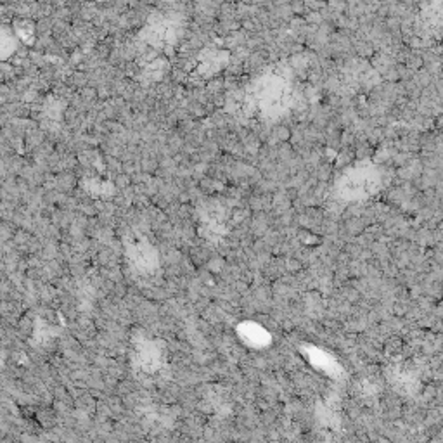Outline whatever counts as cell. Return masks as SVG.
<instances>
[{
    "label": "cell",
    "mask_w": 443,
    "mask_h": 443,
    "mask_svg": "<svg viewBox=\"0 0 443 443\" xmlns=\"http://www.w3.org/2000/svg\"><path fill=\"white\" fill-rule=\"evenodd\" d=\"M35 421L38 423V426L42 429H52L59 426V417L54 412L52 405H38L35 414Z\"/></svg>",
    "instance_id": "1"
},
{
    "label": "cell",
    "mask_w": 443,
    "mask_h": 443,
    "mask_svg": "<svg viewBox=\"0 0 443 443\" xmlns=\"http://www.w3.org/2000/svg\"><path fill=\"white\" fill-rule=\"evenodd\" d=\"M16 443H25V441H21V440H16Z\"/></svg>",
    "instance_id": "6"
},
{
    "label": "cell",
    "mask_w": 443,
    "mask_h": 443,
    "mask_svg": "<svg viewBox=\"0 0 443 443\" xmlns=\"http://www.w3.org/2000/svg\"><path fill=\"white\" fill-rule=\"evenodd\" d=\"M0 443H16V440H14V438H11V436H2V438H0Z\"/></svg>",
    "instance_id": "5"
},
{
    "label": "cell",
    "mask_w": 443,
    "mask_h": 443,
    "mask_svg": "<svg viewBox=\"0 0 443 443\" xmlns=\"http://www.w3.org/2000/svg\"><path fill=\"white\" fill-rule=\"evenodd\" d=\"M402 348H404V343H402V340H398V337H391V340L388 341V350H390L391 353H400Z\"/></svg>",
    "instance_id": "3"
},
{
    "label": "cell",
    "mask_w": 443,
    "mask_h": 443,
    "mask_svg": "<svg viewBox=\"0 0 443 443\" xmlns=\"http://www.w3.org/2000/svg\"><path fill=\"white\" fill-rule=\"evenodd\" d=\"M206 267H208V270L212 272V273H218V272L222 270L223 262H222V258H212V260H208Z\"/></svg>",
    "instance_id": "2"
},
{
    "label": "cell",
    "mask_w": 443,
    "mask_h": 443,
    "mask_svg": "<svg viewBox=\"0 0 443 443\" xmlns=\"http://www.w3.org/2000/svg\"><path fill=\"white\" fill-rule=\"evenodd\" d=\"M277 139H281V140L289 139V130L284 129V126H281V129L277 130Z\"/></svg>",
    "instance_id": "4"
}]
</instances>
